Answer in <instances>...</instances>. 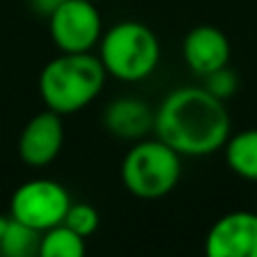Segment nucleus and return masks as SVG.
Listing matches in <instances>:
<instances>
[{"instance_id": "obj_9", "label": "nucleus", "mask_w": 257, "mask_h": 257, "mask_svg": "<svg viewBox=\"0 0 257 257\" xmlns=\"http://www.w3.org/2000/svg\"><path fill=\"white\" fill-rule=\"evenodd\" d=\"M183 59L187 68L199 77L228 66L230 61V41L219 27L196 25L183 39Z\"/></svg>"}, {"instance_id": "obj_6", "label": "nucleus", "mask_w": 257, "mask_h": 257, "mask_svg": "<svg viewBox=\"0 0 257 257\" xmlns=\"http://www.w3.org/2000/svg\"><path fill=\"white\" fill-rule=\"evenodd\" d=\"M50 39L61 52H93L104 34L97 3L66 0L48 18Z\"/></svg>"}, {"instance_id": "obj_7", "label": "nucleus", "mask_w": 257, "mask_h": 257, "mask_svg": "<svg viewBox=\"0 0 257 257\" xmlns=\"http://www.w3.org/2000/svg\"><path fill=\"white\" fill-rule=\"evenodd\" d=\"M205 257H257V212H228L210 226L203 244Z\"/></svg>"}, {"instance_id": "obj_17", "label": "nucleus", "mask_w": 257, "mask_h": 257, "mask_svg": "<svg viewBox=\"0 0 257 257\" xmlns=\"http://www.w3.org/2000/svg\"><path fill=\"white\" fill-rule=\"evenodd\" d=\"M7 223H9V217H5V214L0 212V237H3V232H5V228H7Z\"/></svg>"}, {"instance_id": "obj_18", "label": "nucleus", "mask_w": 257, "mask_h": 257, "mask_svg": "<svg viewBox=\"0 0 257 257\" xmlns=\"http://www.w3.org/2000/svg\"><path fill=\"white\" fill-rule=\"evenodd\" d=\"M90 3H99V0H90Z\"/></svg>"}, {"instance_id": "obj_15", "label": "nucleus", "mask_w": 257, "mask_h": 257, "mask_svg": "<svg viewBox=\"0 0 257 257\" xmlns=\"http://www.w3.org/2000/svg\"><path fill=\"white\" fill-rule=\"evenodd\" d=\"M203 79H205L203 88L208 90V93H212L214 97L223 99V102H226L228 97H232V95H235V90H237V75L228 66H223V68H219V70L210 72V75L203 77Z\"/></svg>"}, {"instance_id": "obj_14", "label": "nucleus", "mask_w": 257, "mask_h": 257, "mask_svg": "<svg viewBox=\"0 0 257 257\" xmlns=\"http://www.w3.org/2000/svg\"><path fill=\"white\" fill-rule=\"evenodd\" d=\"M63 223H66L68 228H72L77 235L90 237V235H95L99 228V212L90 203H75V201H72L66 212Z\"/></svg>"}, {"instance_id": "obj_1", "label": "nucleus", "mask_w": 257, "mask_h": 257, "mask_svg": "<svg viewBox=\"0 0 257 257\" xmlns=\"http://www.w3.org/2000/svg\"><path fill=\"white\" fill-rule=\"evenodd\" d=\"M154 133L183 158L212 156L230 138V115L223 99L201 86H183L156 108Z\"/></svg>"}, {"instance_id": "obj_16", "label": "nucleus", "mask_w": 257, "mask_h": 257, "mask_svg": "<svg viewBox=\"0 0 257 257\" xmlns=\"http://www.w3.org/2000/svg\"><path fill=\"white\" fill-rule=\"evenodd\" d=\"M61 3H66V0H27L32 12L39 14V16H45V18H50V14H52Z\"/></svg>"}, {"instance_id": "obj_11", "label": "nucleus", "mask_w": 257, "mask_h": 257, "mask_svg": "<svg viewBox=\"0 0 257 257\" xmlns=\"http://www.w3.org/2000/svg\"><path fill=\"white\" fill-rule=\"evenodd\" d=\"M223 156L235 176L257 183V128L230 133L223 145Z\"/></svg>"}, {"instance_id": "obj_12", "label": "nucleus", "mask_w": 257, "mask_h": 257, "mask_svg": "<svg viewBox=\"0 0 257 257\" xmlns=\"http://www.w3.org/2000/svg\"><path fill=\"white\" fill-rule=\"evenodd\" d=\"M41 235V230L9 217L7 228L0 237V257H39Z\"/></svg>"}, {"instance_id": "obj_5", "label": "nucleus", "mask_w": 257, "mask_h": 257, "mask_svg": "<svg viewBox=\"0 0 257 257\" xmlns=\"http://www.w3.org/2000/svg\"><path fill=\"white\" fill-rule=\"evenodd\" d=\"M72 199L61 183L52 178H32L14 190L9 199V217L45 232L63 223Z\"/></svg>"}, {"instance_id": "obj_8", "label": "nucleus", "mask_w": 257, "mask_h": 257, "mask_svg": "<svg viewBox=\"0 0 257 257\" xmlns=\"http://www.w3.org/2000/svg\"><path fill=\"white\" fill-rule=\"evenodd\" d=\"M63 122L61 115L50 108L36 113L23 126L18 138V156L30 167H48L59 158L63 147Z\"/></svg>"}, {"instance_id": "obj_4", "label": "nucleus", "mask_w": 257, "mask_h": 257, "mask_svg": "<svg viewBox=\"0 0 257 257\" xmlns=\"http://www.w3.org/2000/svg\"><path fill=\"white\" fill-rule=\"evenodd\" d=\"M183 174V156L158 138H142L122 160L120 176L128 194L145 201L167 196Z\"/></svg>"}, {"instance_id": "obj_10", "label": "nucleus", "mask_w": 257, "mask_h": 257, "mask_svg": "<svg viewBox=\"0 0 257 257\" xmlns=\"http://www.w3.org/2000/svg\"><path fill=\"white\" fill-rule=\"evenodd\" d=\"M154 117L156 111L140 97H117L104 108L102 122L111 136L120 138V140L138 142L147 138V133L154 131Z\"/></svg>"}, {"instance_id": "obj_19", "label": "nucleus", "mask_w": 257, "mask_h": 257, "mask_svg": "<svg viewBox=\"0 0 257 257\" xmlns=\"http://www.w3.org/2000/svg\"><path fill=\"white\" fill-rule=\"evenodd\" d=\"M255 212H257V205H255Z\"/></svg>"}, {"instance_id": "obj_3", "label": "nucleus", "mask_w": 257, "mask_h": 257, "mask_svg": "<svg viewBox=\"0 0 257 257\" xmlns=\"http://www.w3.org/2000/svg\"><path fill=\"white\" fill-rule=\"evenodd\" d=\"M99 61L106 75L120 81H142L158 68L160 41L140 21H122L99 39Z\"/></svg>"}, {"instance_id": "obj_13", "label": "nucleus", "mask_w": 257, "mask_h": 257, "mask_svg": "<svg viewBox=\"0 0 257 257\" xmlns=\"http://www.w3.org/2000/svg\"><path fill=\"white\" fill-rule=\"evenodd\" d=\"M39 257H86V237L59 223L41 235Z\"/></svg>"}, {"instance_id": "obj_2", "label": "nucleus", "mask_w": 257, "mask_h": 257, "mask_svg": "<svg viewBox=\"0 0 257 257\" xmlns=\"http://www.w3.org/2000/svg\"><path fill=\"white\" fill-rule=\"evenodd\" d=\"M106 77L102 61L93 52H61L43 66L39 93L45 108L70 115L86 108L102 93Z\"/></svg>"}]
</instances>
